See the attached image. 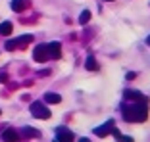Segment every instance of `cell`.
<instances>
[{"label": "cell", "instance_id": "1", "mask_svg": "<svg viewBox=\"0 0 150 142\" xmlns=\"http://www.w3.org/2000/svg\"><path fill=\"white\" fill-rule=\"evenodd\" d=\"M121 111H123V119L133 121V123H142L148 117V106L146 104H131V106L125 104L121 108Z\"/></svg>", "mask_w": 150, "mask_h": 142}, {"label": "cell", "instance_id": "2", "mask_svg": "<svg viewBox=\"0 0 150 142\" xmlns=\"http://www.w3.org/2000/svg\"><path fill=\"white\" fill-rule=\"evenodd\" d=\"M31 113L37 117V119H48L50 117V110L44 106L42 102H33L31 104Z\"/></svg>", "mask_w": 150, "mask_h": 142}, {"label": "cell", "instance_id": "3", "mask_svg": "<svg viewBox=\"0 0 150 142\" xmlns=\"http://www.w3.org/2000/svg\"><path fill=\"white\" fill-rule=\"evenodd\" d=\"M33 58H35V62H40V63L46 62V60L50 58L48 56V46L46 44H39L35 48V52H33Z\"/></svg>", "mask_w": 150, "mask_h": 142}, {"label": "cell", "instance_id": "4", "mask_svg": "<svg viewBox=\"0 0 150 142\" xmlns=\"http://www.w3.org/2000/svg\"><path fill=\"white\" fill-rule=\"evenodd\" d=\"M56 140L58 142H73V133L67 131L66 127H58L56 129Z\"/></svg>", "mask_w": 150, "mask_h": 142}, {"label": "cell", "instance_id": "5", "mask_svg": "<svg viewBox=\"0 0 150 142\" xmlns=\"http://www.w3.org/2000/svg\"><path fill=\"white\" fill-rule=\"evenodd\" d=\"M46 46H48V56L50 58H54V60L62 58V46H60V42H50V44H46Z\"/></svg>", "mask_w": 150, "mask_h": 142}, {"label": "cell", "instance_id": "6", "mask_svg": "<svg viewBox=\"0 0 150 142\" xmlns=\"http://www.w3.org/2000/svg\"><path fill=\"white\" fill-rule=\"evenodd\" d=\"M125 98L127 100H135L137 104H148V100L141 92H137V90H125Z\"/></svg>", "mask_w": 150, "mask_h": 142}, {"label": "cell", "instance_id": "7", "mask_svg": "<svg viewBox=\"0 0 150 142\" xmlns=\"http://www.w3.org/2000/svg\"><path fill=\"white\" fill-rule=\"evenodd\" d=\"M112 129H114V121H106V125H102V127H96L94 129V134H98V136H106L108 133H112Z\"/></svg>", "mask_w": 150, "mask_h": 142}, {"label": "cell", "instance_id": "8", "mask_svg": "<svg viewBox=\"0 0 150 142\" xmlns=\"http://www.w3.org/2000/svg\"><path fill=\"white\" fill-rule=\"evenodd\" d=\"M2 140H4V142H19V134H18V131L6 129L4 133H2Z\"/></svg>", "mask_w": 150, "mask_h": 142}, {"label": "cell", "instance_id": "9", "mask_svg": "<svg viewBox=\"0 0 150 142\" xmlns=\"http://www.w3.org/2000/svg\"><path fill=\"white\" fill-rule=\"evenodd\" d=\"M44 100H46L48 104H60V102H62V96L56 94V92H46V94H44Z\"/></svg>", "mask_w": 150, "mask_h": 142}, {"label": "cell", "instance_id": "10", "mask_svg": "<svg viewBox=\"0 0 150 142\" xmlns=\"http://www.w3.org/2000/svg\"><path fill=\"white\" fill-rule=\"evenodd\" d=\"M12 31H13V25H12L10 21L0 23V35H2V37H8V35H12Z\"/></svg>", "mask_w": 150, "mask_h": 142}, {"label": "cell", "instance_id": "11", "mask_svg": "<svg viewBox=\"0 0 150 142\" xmlns=\"http://www.w3.org/2000/svg\"><path fill=\"white\" fill-rule=\"evenodd\" d=\"M23 136H27V138H37V136H40V133L37 129H33V127H23Z\"/></svg>", "mask_w": 150, "mask_h": 142}, {"label": "cell", "instance_id": "12", "mask_svg": "<svg viewBox=\"0 0 150 142\" xmlns=\"http://www.w3.org/2000/svg\"><path fill=\"white\" fill-rule=\"evenodd\" d=\"M25 6H27L25 0H12V10L13 12H23Z\"/></svg>", "mask_w": 150, "mask_h": 142}, {"label": "cell", "instance_id": "13", "mask_svg": "<svg viewBox=\"0 0 150 142\" xmlns=\"http://www.w3.org/2000/svg\"><path fill=\"white\" fill-rule=\"evenodd\" d=\"M85 67H87L88 71H96L98 65H96V60H94V56H88L87 58V63H85Z\"/></svg>", "mask_w": 150, "mask_h": 142}, {"label": "cell", "instance_id": "14", "mask_svg": "<svg viewBox=\"0 0 150 142\" xmlns=\"http://www.w3.org/2000/svg\"><path fill=\"white\" fill-rule=\"evenodd\" d=\"M31 40H33L31 35H23V37H19V39H18V46H25V44H29Z\"/></svg>", "mask_w": 150, "mask_h": 142}, {"label": "cell", "instance_id": "15", "mask_svg": "<svg viewBox=\"0 0 150 142\" xmlns=\"http://www.w3.org/2000/svg\"><path fill=\"white\" fill-rule=\"evenodd\" d=\"M88 19H91V12H88V10H85V12H81V15H79V23H87Z\"/></svg>", "mask_w": 150, "mask_h": 142}, {"label": "cell", "instance_id": "16", "mask_svg": "<svg viewBox=\"0 0 150 142\" xmlns=\"http://www.w3.org/2000/svg\"><path fill=\"white\" fill-rule=\"evenodd\" d=\"M18 48V40H8L6 42V50H16Z\"/></svg>", "mask_w": 150, "mask_h": 142}, {"label": "cell", "instance_id": "17", "mask_svg": "<svg viewBox=\"0 0 150 142\" xmlns=\"http://www.w3.org/2000/svg\"><path fill=\"white\" fill-rule=\"evenodd\" d=\"M119 142H135V140H133L131 136H123V134H121V136H119Z\"/></svg>", "mask_w": 150, "mask_h": 142}, {"label": "cell", "instance_id": "18", "mask_svg": "<svg viewBox=\"0 0 150 142\" xmlns=\"http://www.w3.org/2000/svg\"><path fill=\"white\" fill-rule=\"evenodd\" d=\"M6 79H8V77H6V75H4V73H2V75H0V81H2V83H4V81H6Z\"/></svg>", "mask_w": 150, "mask_h": 142}, {"label": "cell", "instance_id": "19", "mask_svg": "<svg viewBox=\"0 0 150 142\" xmlns=\"http://www.w3.org/2000/svg\"><path fill=\"white\" fill-rule=\"evenodd\" d=\"M79 142H91V140H88V138H81Z\"/></svg>", "mask_w": 150, "mask_h": 142}, {"label": "cell", "instance_id": "20", "mask_svg": "<svg viewBox=\"0 0 150 142\" xmlns=\"http://www.w3.org/2000/svg\"><path fill=\"white\" fill-rule=\"evenodd\" d=\"M146 42H148V44H150V37H148V39H146Z\"/></svg>", "mask_w": 150, "mask_h": 142}, {"label": "cell", "instance_id": "21", "mask_svg": "<svg viewBox=\"0 0 150 142\" xmlns=\"http://www.w3.org/2000/svg\"><path fill=\"white\" fill-rule=\"evenodd\" d=\"M108 2H112V0H108Z\"/></svg>", "mask_w": 150, "mask_h": 142}, {"label": "cell", "instance_id": "22", "mask_svg": "<svg viewBox=\"0 0 150 142\" xmlns=\"http://www.w3.org/2000/svg\"><path fill=\"white\" fill-rule=\"evenodd\" d=\"M54 142H58V140H54Z\"/></svg>", "mask_w": 150, "mask_h": 142}]
</instances>
